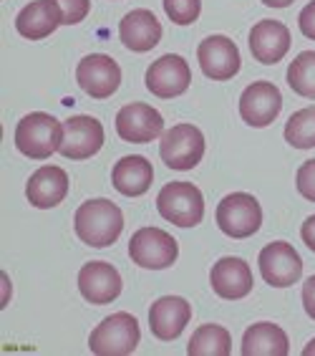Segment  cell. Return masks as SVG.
Returning a JSON list of instances; mask_svg holds the SVG:
<instances>
[{
	"label": "cell",
	"instance_id": "obj_17",
	"mask_svg": "<svg viewBox=\"0 0 315 356\" xmlns=\"http://www.w3.org/2000/svg\"><path fill=\"white\" fill-rule=\"evenodd\" d=\"M192 318V306L182 296H164L149 309V329L159 341H174Z\"/></svg>",
	"mask_w": 315,
	"mask_h": 356
},
{
	"label": "cell",
	"instance_id": "obj_33",
	"mask_svg": "<svg viewBox=\"0 0 315 356\" xmlns=\"http://www.w3.org/2000/svg\"><path fill=\"white\" fill-rule=\"evenodd\" d=\"M262 3L270 8H288V6H293L295 0H262Z\"/></svg>",
	"mask_w": 315,
	"mask_h": 356
},
{
	"label": "cell",
	"instance_id": "obj_1",
	"mask_svg": "<svg viewBox=\"0 0 315 356\" xmlns=\"http://www.w3.org/2000/svg\"><path fill=\"white\" fill-rule=\"evenodd\" d=\"M76 235L91 248H109L124 230V213L111 200L96 197L83 202L74 215Z\"/></svg>",
	"mask_w": 315,
	"mask_h": 356
},
{
	"label": "cell",
	"instance_id": "obj_21",
	"mask_svg": "<svg viewBox=\"0 0 315 356\" xmlns=\"http://www.w3.org/2000/svg\"><path fill=\"white\" fill-rule=\"evenodd\" d=\"M58 26H63V15L53 0H33L15 15V31L28 41L49 38Z\"/></svg>",
	"mask_w": 315,
	"mask_h": 356
},
{
	"label": "cell",
	"instance_id": "obj_16",
	"mask_svg": "<svg viewBox=\"0 0 315 356\" xmlns=\"http://www.w3.org/2000/svg\"><path fill=\"white\" fill-rule=\"evenodd\" d=\"M210 283H212V291L225 298V301H240L245 296H250L253 291V270L242 258H219L217 263L210 270Z\"/></svg>",
	"mask_w": 315,
	"mask_h": 356
},
{
	"label": "cell",
	"instance_id": "obj_5",
	"mask_svg": "<svg viewBox=\"0 0 315 356\" xmlns=\"http://www.w3.org/2000/svg\"><path fill=\"white\" fill-rule=\"evenodd\" d=\"M159 154L171 170H194L205 157V134L194 124H177L162 134Z\"/></svg>",
	"mask_w": 315,
	"mask_h": 356
},
{
	"label": "cell",
	"instance_id": "obj_7",
	"mask_svg": "<svg viewBox=\"0 0 315 356\" xmlns=\"http://www.w3.org/2000/svg\"><path fill=\"white\" fill-rule=\"evenodd\" d=\"M217 225L225 235L235 240L250 238L262 225L260 202L247 192H232L217 205Z\"/></svg>",
	"mask_w": 315,
	"mask_h": 356
},
{
	"label": "cell",
	"instance_id": "obj_4",
	"mask_svg": "<svg viewBox=\"0 0 315 356\" xmlns=\"http://www.w3.org/2000/svg\"><path fill=\"white\" fill-rule=\"evenodd\" d=\"M157 210L177 227H194L205 218V197L192 182H169L159 190Z\"/></svg>",
	"mask_w": 315,
	"mask_h": 356
},
{
	"label": "cell",
	"instance_id": "obj_10",
	"mask_svg": "<svg viewBox=\"0 0 315 356\" xmlns=\"http://www.w3.org/2000/svg\"><path fill=\"white\" fill-rule=\"evenodd\" d=\"M117 134L131 144L154 142L164 134V119L149 104H126L117 114Z\"/></svg>",
	"mask_w": 315,
	"mask_h": 356
},
{
	"label": "cell",
	"instance_id": "obj_32",
	"mask_svg": "<svg viewBox=\"0 0 315 356\" xmlns=\"http://www.w3.org/2000/svg\"><path fill=\"white\" fill-rule=\"evenodd\" d=\"M300 235H303V243H305V245L315 253V215H310V218L303 222Z\"/></svg>",
	"mask_w": 315,
	"mask_h": 356
},
{
	"label": "cell",
	"instance_id": "obj_2",
	"mask_svg": "<svg viewBox=\"0 0 315 356\" xmlns=\"http://www.w3.org/2000/svg\"><path fill=\"white\" fill-rule=\"evenodd\" d=\"M63 124L46 111H33L15 127V147L31 159H49L61 149Z\"/></svg>",
	"mask_w": 315,
	"mask_h": 356
},
{
	"label": "cell",
	"instance_id": "obj_28",
	"mask_svg": "<svg viewBox=\"0 0 315 356\" xmlns=\"http://www.w3.org/2000/svg\"><path fill=\"white\" fill-rule=\"evenodd\" d=\"M63 15V26H76L81 23L91 10V0H53Z\"/></svg>",
	"mask_w": 315,
	"mask_h": 356
},
{
	"label": "cell",
	"instance_id": "obj_29",
	"mask_svg": "<svg viewBox=\"0 0 315 356\" xmlns=\"http://www.w3.org/2000/svg\"><path fill=\"white\" fill-rule=\"evenodd\" d=\"M295 187H298V192H300L303 197L315 202V159L300 165V170L295 175Z\"/></svg>",
	"mask_w": 315,
	"mask_h": 356
},
{
	"label": "cell",
	"instance_id": "obj_34",
	"mask_svg": "<svg viewBox=\"0 0 315 356\" xmlns=\"http://www.w3.org/2000/svg\"><path fill=\"white\" fill-rule=\"evenodd\" d=\"M303 354H305V356H315V339L308 343V346H305V349H303Z\"/></svg>",
	"mask_w": 315,
	"mask_h": 356
},
{
	"label": "cell",
	"instance_id": "obj_23",
	"mask_svg": "<svg viewBox=\"0 0 315 356\" xmlns=\"http://www.w3.org/2000/svg\"><path fill=\"white\" fill-rule=\"evenodd\" d=\"M288 334L275 323H253L242 336V354L245 356H288Z\"/></svg>",
	"mask_w": 315,
	"mask_h": 356
},
{
	"label": "cell",
	"instance_id": "obj_8",
	"mask_svg": "<svg viewBox=\"0 0 315 356\" xmlns=\"http://www.w3.org/2000/svg\"><path fill=\"white\" fill-rule=\"evenodd\" d=\"M257 263H260V273L265 283H270L273 288H288L300 281L303 275L300 255L285 240H278V243L262 248Z\"/></svg>",
	"mask_w": 315,
	"mask_h": 356
},
{
	"label": "cell",
	"instance_id": "obj_12",
	"mask_svg": "<svg viewBox=\"0 0 315 356\" xmlns=\"http://www.w3.org/2000/svg\"><path fill=\"white\" fill-rule=\"evenodd\" d=\"M282 109L280 89L270 81H253L240 96V117L250 127L262 129L278 119Z\"/></svg>",
	"mask_w": 315,
	"mask_h": 356
},
{
	"label": "cell",
	"instance_id": "obj_13",
	"mask_svg": "<svg viewBox=\"0 0 315 356\" xmlns=\"http://www.w3.org/2000/svg\"><path fill=\"white\" fill-rule=\"evenodd\" d=\"M76 81L91 99H109L121 83V69L111 56L91 54L78 63Z\"/></svg>",
	"mask_w": 315,
	"mask_h": 356
},
{
	"label": "cell",
	"instance_id": "obj_24",
	"mask_svg": "<svg viewBox=\"0 0 315 356\" xmlns=\"http://www.w3.org/2000/svg\"><path fill=\"white\" fill-rule=\"evenodd\" d=\"M230 351H232V336L219 323L199 326L187 343L189 356H230Z\"/></svg>",
	"mask_w": 315,
	"mask_h": 356
},
{
	"label": "cell",
	"instance_id": "obj_9",
	"mask_svg": "<svg viewBox=\"0 0 315 356\" xmlns=\"http://www.w3.org/2000/svg\"><path fill=\"white\" fill-rule=\"evenodd\" d=\"M192 83L189 63L177 54H167L146 69V89L159 99L182 96Z\"/></svg>",
	"mask_w": 315,
	"mask_h": 356
},
{
	"label": "cell",
	"instance_id": "obj_19",
	"mask_svg": "<svg viewBox=\"0 0 315 356\" xmlns=\"http://www.w3.org/2000/svg\"><path fill=\"white\" fill-rule=\"evenodd\" d=\"M250 54L255 61L273 66L290 51V31L280 21H257L250 31Z\"/></svg>",
	"mask_w": 315,
	"mask_h": 356
},
{
	"label": "cell",
	"instance_id": "obj_15",
	"mask_svg": "<svg viewBox=\"0 0 315 356\" xmlns=\"http://www.w3.org/2000/svg\"><path fill=\"white\" fill-rule=\"evenodd\" d=\"M197 58L202 74L212 81H227L240 71V51L227 35H210L199 43Z\"/></svg>",
	"mask_w": 315,
	"mask_h": 356
},
{
	"label": "cell",
	"instance_id": "obj_22",
	"mask_svg": "<svg viewBox=\"0 0 315 356\" xmlns=\"http://www.w3.org/2000/svg\"><path fill=\"white\" fill-rule=\"evenodd\" d=\"M111 182L121 195L126 197H139L149 192L151 182H154V170H151V162L139 154H131V157H121L111 170Z\"/></svg>",
	"mask_w": 315,
	"mask_h": 356
},
{
	"label": "cell",
	"instance_id": "obj_3",
	"mask_svg": "<svg viewBox=\"0 0 315 356\" xmlns=\"http://www.w3.org/2000/svg\"><path fill=\"white\" fill-rule=\"evenodd\" d=\"M142 331L137 318L126 311L103 318L89 336V349L96 356H129L139 346Z\"/></svg>",
	"mask_w": 315,
	"mask_h": 356
},
{
	"label": "cell",
	"instance_id": "obj_20",
	"mask_svg": "<svg viewBox=\"0 0 315 356\" xmlns=\"http://www.w3.org/2000/svg\"><path fill=\"white\" fill-rule=\"evenodd\" d=\"M119 35L129 51L146 54L162 41V23L157 21V15L151 10L137 8V10L124 15V21L119 23Z\"/></svg>",
	"mask_w": 315,
	"mask_h": 356
},
{
	"label": "cell",
	"instance_id": "obj_11",
	"mask_svg": "<svg viewBox=\"0 0 315 356\" xmlns=\"http://www.w3.org/2000/svg\"><path fill=\"white\" fill-rule=\"evenodd\" d=\"M103 147V124L94 117L78 114L71 117L63 124V142H61V154L66 159L81 162V159L94 157Z\"/></svg>",
	"mask_w": 315,
	"mask_h": 356
},
{
	"label": "cell",
	"instance_id": "obj_26",
	"mask_svg": "<svg viewBox=\"0 0 315 356\" xmlns=\"http://www.w3.org/2000/svg\"><path fill=\"white\" fill-rule=\"evenodd\" d=\"M285 142L295 149H313L315 147V106L295 111L285 124Z\"/></svg>",
	"mask_w": 315,
	"mask_h": 356
},
{
	"label": "cell",
	"instance_id": "obj_25",
	"mask_svg": "<svg viewBox=\"0 0 315 356\" xmlns=\"http://www.w3.org/2000/svg\"><path fill=\"white\" fill-rule=\"evenodd\" d=\"M288 86L298 96L315 99V51H303L295 56L288 69Z\"/></svg>",
	"mask_w": 315,
	"mask_h": 356
},
{
	"label": "cell",
	"instance_id": "obj_18",
	"mask_svg": "<svg viewBox=\"0 0 315 356\" xmlns=\"http://www.w3.org/2000/svg\"><path fill=\"white\" fill-rule=\"evenodd\" d=\"M66 195H69V175H66V170L56 165H46L41 170H35L26 185L28 202L38 210L58 207L66 200Z\"/></svg>",
	"mask_w": 315,
	"mask_h": 356
},
{
	"label": "cell",
	"instance_id": "obj_27",
	"mask_svg": "<svg viewBox=\"0 0 315 356\" xmlns=\"http://www.w3.org/2000/svg\"><path fill=\"white\" fill-rule=\"evenodd\" d=\"M164 13L177 26H189L202 13V0H164Z\"/></svg>",
	"mask_w": 315,
	"mask_h": 356
},
{
	"label": "cell",
	"instance_id": "obj_30",
	"mask_svg": "<svg viewBox=\"0 0 315 356\" xmlns=\"http://www.w3.org/2000/svg\"><path fill=\"white\" fill-rule=\"evenodd\" d=\"M298 26H300V31H303L305 38L315 41V0L313 3H308V6L300 10V15H298Z\"/></svg>",
	"mask_w": 315,
	"mask_h": 356
},
{
	"label": "cell",
	"instance_id": "obj_6",
	"mask_svg": "<svg viewBox=\"0 0 315 356\" xmlns=\"http://www.w3.org/2000/svg\"><path fill=\"white\" fill-rule=\"evenodd\" d=\"M179 245L162 227H139L129 240V258L146 270H164L177 261Z\"/></svg>",
	"mask_w": 315,
	"mask_h": 356
},
{
	"label": "cell",
	"instance_id": "obj_14",
	"mask_svg": "<svg viewBox=\"0 0 315 356\" xmlns=\"http://www.w3.org/2000/svg\"><path fill=\"white\" fill-rule=\"evenodd\" d=\"M121 275L111 263L91 261L78 270V291L94 306H106L121 296Z\"/></svg>",
	"mask_w": 315,
	"mask_h": 356
},
{
	"label": "cell",
	"instance_id": "obj_31",
	"mask_svg": "<svg viewBox=\"0 0 315 356\" xmlns=\"http://www.w3.org/2000/svg\"><path fill=\"white\" fill-rule=\"evenodd\" d=\"M303 306H305V314L315 321V275L303 283Z\"/></svg>",
	"mask_w": 315,
	"mask_h": 356
}]
</instances>
